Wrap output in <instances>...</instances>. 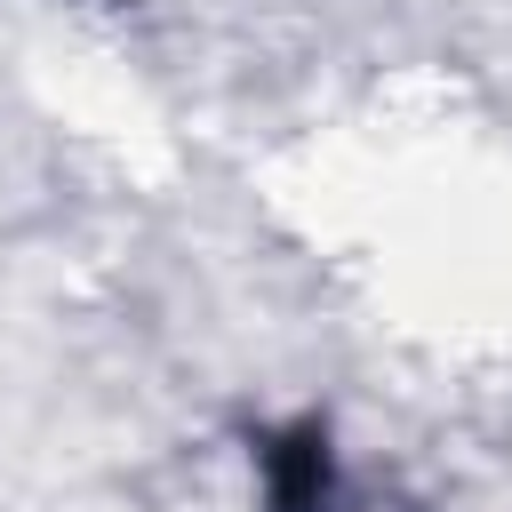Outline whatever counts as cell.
I'll return each mask as SVG.
<instances>
[{"mask_svg":"<svg viewBox=\"0 0 512 512\" xmlns=\"http://www.w3.org/2000/svg\"><path fill=\"white\" fill-rule=\"evenodd\" d=\"M256 480H264V512H344V464L320 416H288L256 432Z\"/></svg>","mask_w":512,"mask_h":512,"instance_id":"1","label":"cell"}]
</instances>
